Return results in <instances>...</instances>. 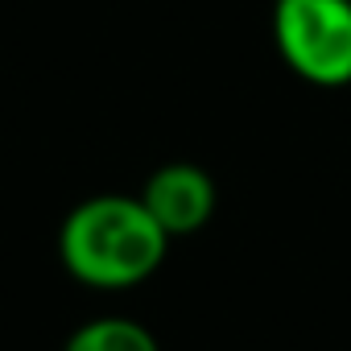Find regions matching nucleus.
Masks as SVG:
<instances>
[{"label": "nucleus", "instance_id": "f257e3e1", "mask_svg": "<svg viewBox=\"0 0 351 351\" xmlns=\"http://www.w3.org/2000/svg\"><path fill=\"white\" fill-rule=\"evenodd\" d=\"M165 252L169 236L141 195H91L75 203L58 228L66 273L91 289H132L161 269Z\"/></svg>", "mask_w": 351, "mask_h": 351}, {"label": "nucleus", "instance_id": "f03ea898", "mask_svg": "<svg viewBox=\"0 0 351 351\" xmlns=\"http://www.w3.org/2000/svg\"><path fill=\"white\" fill-rule=\"evenodd\" d=\"M273 50L310 87H351V0H273Z\"/></svg>", "mask_w": 351, "mask_h": 351}, {"label": "nucleus", "instance_id": "7ed1b4c3", "mask_svg": "<svg viewBox=\"0 0 351 351\" xmlns=\"http://www.w3.org/2000/svg\"><path fill=\"white\" fill-rule=\"evenodd\" d=\"M141 203L165 228L169 240H182V236H195V232H203L211 223V215L219 207V191H215V178L203 165L165 161L145 178Z\"/></svg>", "mask_w": 351, "mask_h": 351}, {"label": "nucleus", "instance_id": "20e7f679", "mask_svg": "<svg viewBox=\"0 0 351 351\" xmlns=\"http://www.w3.org/2000/svg\"><path fill=\"white\" fill-rule=\"evenodd\" d=\"M62 351H161L157 335L124 314H99L71 330Z\"/></svg>", "mask_w": 351, "mask_h": 351}]
</instances>
